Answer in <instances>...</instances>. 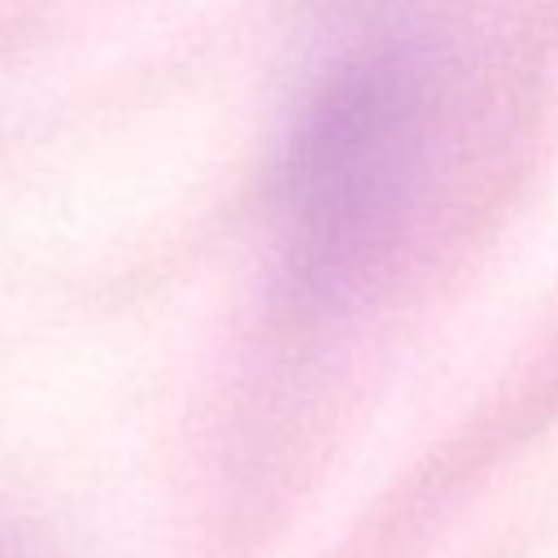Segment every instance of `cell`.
Listing matches in <instances>:
<instances>
[{"mask_svg": "<svg viewBox=\"0 0 558 558\" xmlns=\"http://www.w3.org/2000/svg\"><path fill=\"white\" fill-rule=\"evenodd\" d=\"M436 100L427 57L397 39L340 57L305 96L279 170L301 296L344 301L388 266L427 187Z\"/></svg>", "mask_w": 558, "mask_h": 558, "instance_id": "cell-1", "label": "cell"}]
</instances>
